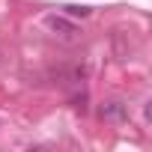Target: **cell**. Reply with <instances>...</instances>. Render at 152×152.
Wrapping results in <instances>:
<instances>
[{"mask_svg": "<svg viewBox=\"0 0 152 152\" xmlns=\"http://www.w3.org/2000/svg\"><path fill=\"white\" fill-rule=\"evenodd\" d=\"M48 27H51V30H57L60 36H72V33H78V27H75V24H69L66 18H57V15H54V18H48Z\"/></svg>", "mask_w": 152, "mask_h": 152, "instance_id": "6da1fadb", "label": "cell"}, {"mask_svg": "<svg viewBox=\"0 0 152 152\" xmlns=\"http://www.w3.org/2000/svg\"><path fill=\"white\" fill-rule=\"evenodd\" d=\"M102 116H104V119H122V116H125V107H122L119 102H107V104L102 107Z\"/></svg>", "mask_w": 152, "mask_h": 152, "instance_id": "7a4b0ae2", "label": "cell"}, {"mask_svg": "<svg viewBox=\"0 0 152 152\" xmlns=\"http://www.w3.org/2000/svg\"><path fill=\"white\" fill-rule=\"evenodd\" d=\"M66 9H69L72 15H90V9H87V6H66Z\"/></svg>", "mask_w": 152, "mask_h": 152, "instance_id": "3957f363", "label": "cell"}]
</instances>
